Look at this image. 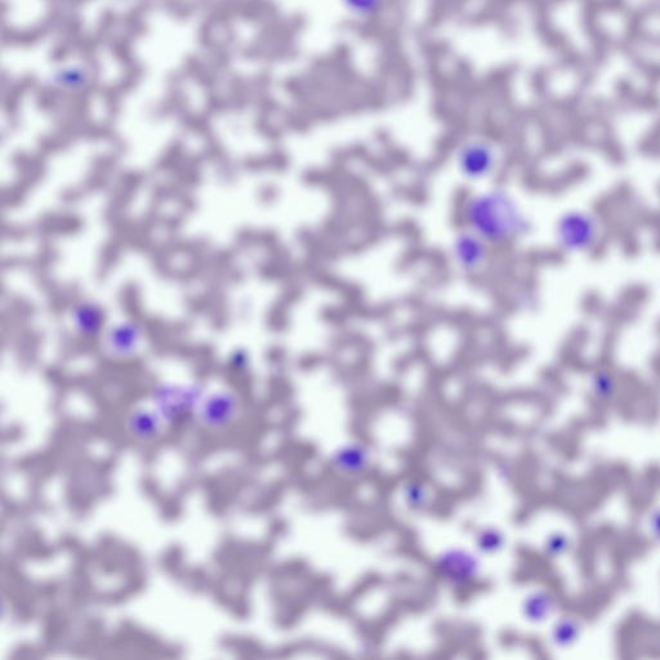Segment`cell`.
<instances>
[{
	"instance_id": "obj_3",
	"label": "cell",
	"mask_w": 660,
	"mask_h": 660,
	"mask_svg": "<svg viewBox=\"0 0 660 660\" xmlns=\"http://www.w3.org/2000/svg\"><path fill=\"white\" fill-rule=\"evenodd\" d=\"M497 163V151L485 138H471L458 151V165L468 178H484Z\"/></svg>"
},
{
	"instance_id": "obj_5",
	"label": "cell",
	"mask_w": 660,
	"mask_h": 660,
	"mask_svg": "<svg viewBox=\"0 0 660 660\" xmlns=\"http://www.w3.org/2000/svg\"><path fill=\"white\" fill-rule=\"evenodd\" d=\"M235 409V396L222 392V394L209 396L204 401L202 407H200L199 416L204 425L220 427L230 421L231 417L234 416Z\"/></svg>"
},
{
	"instance_id": "obj_2",
	"label": "cell",
	"mask_w": 660,
	"mask_h": 660,
	"mask_svg": "<svg viewBox=\"0 0 660 660\" xmlns=\"http://www.w3.org/2000/svg\"><path fill=\"white\" fill-rule=\"evenodd\" d=\"M557 238L568 251H587L599 239V225L591 214L584 212L565 214L557 226Z\"/></svg>"
},
{
	"instance_id": "obj_1",
	"label": "cell",
	"mask_w": 660,
	"mask_h": 660,
	"mask_svg": "<svg viewBox=\"0 0 660 660\" xmlns=\"http://www.w3.org/2000/svg\"><path fill=\"white\" fill-rule=\"evenodd\" d=\"M466 218L471 231L484 240H507L524 233L526 220L510 195L493 191L468 200Z\"/></svg>"
},
{
	"instance_id": "obj_8",
	"label": "cell",
	"mask_w": 660,
	"mask_h": 660,
	"mask_svg": "<svg viewBox=\"0 0 660 660\" xmlns=\"http://www.w3.org/2000/svg\"><path fill=\"white\" fill-rule=\"evenodd\" d=\"M343 10L356 20H370L385 8L386 0H340Z\"/></svg>"
},
{
	"instance_id": "obj_6",
	"label": "cell",
	"mask_w": 660,
	"mask_h": 660,
	"mask_svg": "<svg viewBox=\"0 0 660 660\" xmlns=\"http://www.w3.org/2000/svg\"><path fill=\"white\" fill-rule=\"evenodd\" d=\"M454 256L463 269H476L485 260V240L474 231L459 235L454 242Z\"/></svg>"
},
{
	"instance_id": "obj_7",
	"label": "cell",
	"mask_w": 660,
	"mask_h": 660,
	"mask_svg": "<svg viewBox=\"0 0 660 660\" xmlns=\"http://www.w3.org/2000/svg\"><path fill=\"white\" fill-rule=\"evenodd\" d=\"M129 430L140 439H150L159 430L158 414L147 410H136L128 419Z\"/></svg>"
},
{
	"instance_id": "obj_4",
	"label": "cell",
	"mask_w": 660,
	"mask_h": 660,
	"mask_svg": "<svg viewBox=\"0 0 660 660\" xmlns=\"http://www.w3.org/2000/svg\"><path fill=\"white\" fill-rule=\"evenodd\" d=\"M202 396L199 386L175 387L160 386L154 392L160 416L169 422L177 421L190 413Z\"/></svg>"
}]
</instances>
